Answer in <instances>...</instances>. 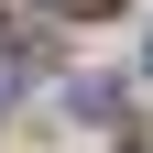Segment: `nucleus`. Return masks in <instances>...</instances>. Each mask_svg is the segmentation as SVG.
I'll use <instances>...</instances> for the list:
<instances>
[{
	"instance_id": "2",
	"label": "nucleus",
	"mask_w": 153,
	"mask_h": 153,
	"mask_svg": "<svg viewBox=\"0 0 153 153\" xmlns=\"http://www.w3.org/2000/svg\"><path fill=\"white\" fill-rule=\"evenodd\" d=\"M0 88H11V66H0Z\"/></svg>"
},
{
	"instance_id": "1",
	"label": "nucleus",
	"mask_w": 153,
	"mask_h": 153,
	"mask_svg": "<svg viewBox=\"0 0 153 153\" xmlns=\"http://www.w3.org/2000/svg\"><path fill=\"white\" fill-rule=\"evenodd\" d=\"M55 11H109V0H55Z\"/></svg>"
}]
</instances>
